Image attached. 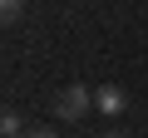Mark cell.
Masks as SVG:
<instances>
[{
    "label": "cell",
    "mask_w": 148,
    "mask_h": 138,
    "mask_svg": "<svg viewBox=\"0 0 148 138\" xmlns=\"http://www.w3.org/2000/svg\"><path fill=\"white\" fill-rule=\"evenodd\" d=\"M94 109H99L104 118H119V113L128 109V94H123L119 84H99V89H94Z\"/></svg>",
    "instance_id": "2"
},
{
    "label": "cell",
    "mask_w": 148,
    "mask_h": 138,
    "mask_svg": "<svg viewBox=\"0 0 148 138\" xmlns=\"http://www.w3.org/2000/svg\"><path fill=\"white\" fill-rule=\"evenodd\" d=\"M15 133H20V113L5 109V113H0V138H15Z\"/></svg>",
    "instance_id": "4"
},
{
    "label": "cell",
    "mask_w": 148,
    "mask_h": 138,
    "mask_svg": "<svg viewBox=\"0 0 148 138\" xmlns=\"http://www.w3.org/2000/svg\"><path fill=\"white\" fill-rule=\"evenodd\" d=\"M25 138H54V133H49V128H35V133H25Z\"/></svg>",
    "instance_id": "6"
},
{
    "label": "cell",
    "mask_w": 148,
    "mask_h": 138,
    "mask_svg": "<svg viewBox=\"0 0 148 138\" xmlns=\"http://www.w3.org/2000/svg\"><path fill=\"white\" fill-rule=\"evenodd\" d=\"M20 10H25V0H0V25H15Z\"/></svg>",
    "instance_id": "3"
},
{
    "label": "cell",
    "mask_w": 148,
    "mask_h": 138,
    "mask_svg": "<svg viewBox=\"0 0 148 138\" xmlns=\"http://www.w3.org/2000/svg\"><path fill=\"white\" fill-rule=\"evenodd\" d=\"M104 138H133V133H123V128H109V133H104Z\"/></svg>",
    "instance_id": "5"
},
{
    "label": "cell",
    "mask_w": 148,
    "mask_h": 138,
    "mask_svg": "<svg viewBox=\"0 0 148 138\" xmlns=\"http://www.w3.org/2000/svg\"><path fill=\"white\" fill-rule=\"evenodd\" d=\"M89 104H94V94H89L84 84H69V89H59L54 113H59V118H69V123H79V118L89 113Z\"/></svg>",
    "instance_id": "1"
}]
</instances>
